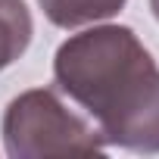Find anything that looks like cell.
<instances>
[{
	"label": "cell",
	"mask_w": 159,
	"mask_h": 159,
	"mask_svg": "<svg viewBox=\"0 0 159 159\" xmlns=\"http://www.w3.org/2000/svg\"><path fill=\"white\" fill-rule=\"evenodd\" d=\"M150 10H153V16H156V22H159V0H150Z\"/></svg>",
	"instance_id": "cell-5"
},
{
	"label": "cell",
	"mask_w": 159,
	"mask_h": 159,
	"mask_svg": "<svg viewBox=\"0 0 159 159\" xmlns=\"http://www.w3.org/2000/svg\"><path fill=\"white\" fill-rule=\"evenodd\" d=\"M3 147L10 159L47 156H103L106 140L84 116L62 103L53 88H31L3 109Z\"/></svg>",
	"instance_id": "cell-2"
},
{
	"label": "cell",
	"mask_w": 159,
	"mask_h": 159,
	"mask_svg": "<svg viewBox=\"0 0 159 159\" xmlns=\"http://www.w3.org/2000/svg\"><path fill=\"white\" fill-rule=\"evenodd\" d=\"M53 81L94 119L106 147L159 153V66L128 25H94L62 41Z\"/></svg>",
	"instance_id": "cell-1"
},
{
	"label": "cell",
	"mask_w": 159,
	"mask_h": 159,
	"mask_svg": "<svg viewBox=\"0 0 159 159\" xmlns=\"http://www.w3.org/2000/svg\"><path fill=\"white\" fill-rule=\"evenodd\" d=\"M31 34L34 22L25 0H0V72L28 50Z\"/></svg>",
	"instance_id": "cell-3"
},
{
	"label": "cell",
	"mask_w": 159,
	"mask_h": 159,
	"mask_svg": "<svg viewBox=\"0 0 159 159\" xmlns=\"http://www.w3.org/2000/svg\"><path fill=\"white\" fill-rule=\"evenodd\" d=\"M38 3L56 28H81L112 19L128 0H38Z\"/></svg>",
	"instance_id": "cell-4"
}]
</instances>
